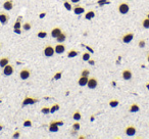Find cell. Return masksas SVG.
<instances>
[{"label": "cell", "mask_w": 149, "mask_h": 139, "mask_svg": "<svg viewBox=\"0 0 149 139\" xmlns=\"http://www.w3.org/2000/svg\"><path fill=\"white\" fill-rule=\"evenodd\" d=\"M117 10L121 14H127L130 11V5L127 2H121L117 6Z\"/></svg>", "instance_id": "6da1fadb"}, {"label": "cell", "mask_w": 149, "mask_h": 139, "mask_svg": "<svg viewBox=\"0 0 149 139\" xmlns=\"http://www.w3.org/2000/svg\"><path fill=\"white\" fill-rule=\"evenodd\" d=\"M43 53H44V55H45V56H47V57H51V56H53V55H54V53H55L54 47H53L52 45H50V44L46 45V46L44 47Z\"/></svg>", "instance_id": "7a4b0ae2"}, {"label": "cell", "mask_w": 149, "mask_h": 139, "mask_svg": "<svg viewBox=\"0 0 149 139\" xmlns=\"http://www.w3.org/2000/svg\"><path fill=\"white\" fill-rule=\"evenodd\" d=\"M13 72H14V68H13V65H12V64H6L5 67L3 68V70H2L3 75L6 76V77L11 76V75L13 74Z\"/></svg>", "instance_id": "3957f363"}, {"label": "cell", "mask_w": 149, "mask_h": 139, "mask_svg": "<svg viewBox=\"0 0 149 139\" xmlns=\"http://www.w3.org/2000/svg\"><path fill=\"white\" fill-rule=\"evenodd\" d=\"M38 101H39V99H38V98H34V97H32V96H26V97L24 98V100H22V106L30 105V104H34V103H36Z\"/></svg>", "instance_id": "277c9868"}, {"label": "cell", "mask_w": 149, "mask_h": 139, "mask_svg": "<svg viewBox=\"0 0 149 139\" xmlns=\"http://www.w3.org/2000/svg\"><path fill=\"white\" fill-rule=\"evenodd\" d=\"M87 86L89 89H95V88L98 86V80L95 78V77H91V78L88 79Z\"/></svg>", "instance_id": "5b68a950"}, {"label": "cell", "mask_w": 149, "mask_h": 139, "mask_svg": "<svg viewBox=\"0 0 149 139\" xmlns=\"http://www.w3.org/2000/svg\"><path fill=\"white\" fill-rule=\"evenodd\" d=\"M20 77L22 80H28L31 77V70L29 69H22L20 72Z\"/></svg>", "instance_id": "8992f818"}, {"label": "cell", "mask_w": 149, "mask_h": 139, "mask_svg": "<svg viewBox=\"0 0 149 139\" xmlns=\"http://www.w3.org/2000/svg\"><path fill=\"white\" fill-rule=\"evenodd\" d=\"M134 39V34L133 33H126L125 35H123V37H121V42L125 44H128L130 43L132 40Z\"/></svg>", "instance_id": "52a82bcc"}, {"label": "cell", "mask_w": 149, "mask_h": 139, "mask_svg": "<svg viewBox=\"0 0 149 139\" xmlns=\"http://www.w3.org/2000/svg\"><path fill=\"white\" fill-rule=\"evenodd\" d=\"M136 132H137V129L132 125L126 127V129H125V133L127 136H134L136 134Z\"/></svg>", "instance_id": "ba28073f"}, {"label": "cell", "mask_w": 149, "mask_h": 139, "mask_svg": "<svg viewBox=\"0 0 149 139\" xmlns=\"http://www.w3.org/2000/svg\"><path fill=\"white\" fill-rule=\"evenodd\" d=\"M9 18H10L9 14L7 12H4V11L0 12V23H1V25H6L8 23Z\"/></svg>", "instance_id": "9c48e42d"}, {"label": "cell", "mask_w": 149, "mask_h": 139, "mask_svg": "<svg viewBox=\"0 0 149 139\" xmlns=\"http://www.w3.org/2000/svg\"><path fill=\"white\" fill-rule=\"evenodd\" d=\"M66 45L62 44V43H57L55 45V47H54V50H55V53H57V54H62V53L66 51Z\"/></svg>", "instance_id": "30bf717a"}, {"label": "cell", "mask_w": 149, "mask_h": 139, "mask_svg": "<svg viewBox=\"0 0 149 139\" xmlns=\"http://www.w3.org/2000/svg\"><path fill=\"white\" fill-rule=\"evenodd\" d=\"M121 77H123V79L124 80H131L132 79V77H133V73L131 70H129V69H126L124 70L123 72H121Z\"/></svg>", "instance_id": "8fae6325"}, {"label": "cell", "mask_w": 149, "mask_h": 139, "mask_svg": "<svg viewBox=\"0 0 149 139\" xmlns=\"http://www.w3.org/2000/svg\"><path fill=\"white\" fill-rule=\"evenodd\" d=\"M72 11H74L75 14L80 15V14H83L84 12H85V8H84L83 6L79 5V4H76L74 7H72Z\"/></svg>", "instance_id": "7c38bea8"}, {"label": "cell", "mask_w": 149, "mask_h": 139, "mask_svg": "<svg viewBox=\"0 0 149 139\" xmlns=\"http://www.w3.org/2000/svg\"><path fill=\"white\" fill-rule=\"evenodd\" d=\"M3 8L7 11L11 10L13 8V1L12 0H5V1L3 2Z\"/></svg>", "instance_id": "4fadbf2b"}, {"label": "cell", "mask_w": 149, "mask_h": 139, "mask_svg": "<svg viewBox=\"0 0 149 139\" xmlns=\"http://www.w3.org/2000/svg\"><path fill=\"white\" fill-rule=\"evenodd\" d=\"M48 130L50 131V132H58V130H59V126L56 124L55 121H51V122H50V124H49Z\"/></svg>", "instance_id": "5bb4252c"}, {"label": "cell", "mask_w": 149, "mask_h": 139, "mask_svg": "<svg viewBox=\"0 0 149 139\" xmlns=\"http://www.w3.org/2000/svg\"><path fill=\"white\" fill-rule=\"evenodd\" d=\"M88 79H89V76H81L80 79L78 80V84L80 86H87V83H88Z\"/></svg>", "instance_id": "9a60e30c"}, {"label": "cell", "mask_w": 149, "mask_h": 139, "mask_svg": "<svg viewBox=\"0 0 149 139\" xmlns=\"http://www.w3.org/2000/svg\"><path fill=\"white\" fill-rule=\"evenodd\" d=\"M66 36L67 35L66 34V33H63V32H61L60 33L58 36H57L55 39H56V41H57V43H63L64 41L66 40Z\"/></svg>", "instance_id": "2e32d148"}, {"label": "cell", "mask_w": 149, "mask_h": 139, "mask_svg": "<svg viewBox=\"0 0 149 139\" xmlns=\"http://www.w3.org/2000/svg\"><path fill=\"white\" fill-rule=\"evenodd\" d=\"M61 32L62 31H61V28H60V27H55V28H53L52 31H51V36L53 38H56Z\"/></svg>", "instance_id": "e0dca14e"}, {"label": "cell", "mask_w": 149, "mask_h": 139, "mask_svg": "<svg viewBox=\"0 0 149 139\" xmlns=\"http://www.w3.org/2000/svg\"><path fill=\"white\" fill-rule=\"evenodd\" d=\"M79 53H80L79 50L71 49V50H68V52H67V57H68V58H72V57L78 56V55H79Z\"/></svg>", "instance_id": "ac0fdd59"}, {"label": "cell", "mask_w": 149, "mask_h": 139, "mask_svg": "<svg viewBox=\"0 0 149 139\" xmlns=\"http://www.w3.org/2000/svg\"><path fill=\"white\" fill-rule=\"evenodd\" d=\"M95 11L94 10H88L87 12L85 13V18L86 20H88V21H90V20H92V18H94L95 17Z\"/></svg>", "instance_id": "d6986e66"}, {"label": "cell", "mask_w": 149, "mask_h": 139, "mask_svg": "<svg viewBox=\"0 0 149 139\" xmlns=\"http://www.w3.org/2000/svg\"><path fill=\"white\" fill-rule=\"evenodd\" d=\"M139 110H140V107H139V105L137 103H133L129 107L130 113H137V111H139Z\"/></svg>", "instance_id": "ffe728a7"}, {"label": "cell", "mask_w": 149, "mask_h": 139, "mask_svg": "<svg viewBox=\"0 0 149 139\" xmlns=\"http://www.w3.org/2000/svg\"><path fill=\"white\" fill-rule=\"evenodd\" d=\"M9 64V58L8 57H6V56H4V57H1L0 58V67L1 68H4L6 64Z\"/></svg>", "instance_id": "44dd1931"}, {"label": "cell", "mask_w": 149, "mask_h": 139, "mask_svg": "<svg viewBox=\"0 0 149 139\" xmlns=\"http://www.w3.org/2000/svg\"><path fill=\"white\" fill-rule=\"evenodd\" d=\"M108 104L110 107H116L118 104H120V101L117 99H110L108 101Z\"/></svg>", "instance_id": "7402d4cb"}, {"label": "cell", "mask_w": 149, "mask_h": 139, "mask_svg": "<svg viewBox=\"0 0 149 139\" xmlns=\"http://www.w3.org/2000/svg\"><path fill=\"white\" fill-rule=\"evenodd\" d=\"M81 118H82V115H81V113H80L79 110H76L75 113L72 114V119H74L75 121H80Z\"/></svg>", "instance_id": "603a6c76"}, {"label": "cell", "mask_w": 149, "mask_h": 139, "mask_svg": "<svg viewBox=\"0 0 149 139\" xmlns=\"http://www.w3.org/2000/svg\"><path fill=\"white\" fill-rule=\"evenodd\" d=\"M60 109V105L58 103H54L53 105L50 107V114H53V113H55V111H57Z\"/></svg>", "instance_id": "cb8c5ba5"}, {"label": "cell", "mask_w": 149, "mask_h": 139, "mask_svg": "<svg viewBox=\"0 0 149 139\" xmlns=\"http://www.w3.org/2000/svg\"><path fill=\"white\" fill-rule=\"evenodd\" d=\"M141 24H142V27H143L144 29H149V18L148 17L143 18Z\"/></svg>", "instance_id": "d4e9b609"}, {"label": "cell", "mask_w": 149, "mask_h": 139, "mask_svg": "<svg viewBox=\"0 0 149 139\" xmlns=\"http://www.w3.org/2000/svg\"><path fill=\"white\" fill-rule=\"evenodd\" d=\"M22 28L24 29L25 31H30L32 28V25H31V23L30 22H26L24 25H22Z\"/></svg>", "instance_id": "484cf974"}, {"label": "cell", "mask_w": 149, "mask_h": 139, "mask_svg": "<svg viewBox=\"0 0 149 139\" xmlns=\"http://www.w3.org/2000/svg\"><path fill=\"white\" fill-rule=\"evenodd\" d=\"M91 58V54L89 52H84L83 54H82V60H84V61H88Z\"/></svg>", "instance_id": "4316f807"}, {"label": "cell", "mask_w": 149, "mask_h": 139, "mask_svg": "<svg viewBox=\"0 0 149 139\" xmlns=\"http://www.w3.org/2000/svg\"><path fill=\"white\" fill-rule=\"evenodd\" d=\"M37 36L39 38H46L48 36V33L46 31H39V32L37 33Z\"/></svg>", "instance_id": "83f0119b"}, {"label": "cell", "mask_w": 149, "mask_h": 139, "mask_svg": "<svg viewBox=\"0 0 149 139\" xmlns=\"http://www.w3.org/2000/svg\"><path fill=\"white\" fill-rule=\"evenodd\" d=\"M22 28V22H21V17L17 18L13 25V29H21Z\"/></svg>", "instance_id": "f1b7e54d"}, {"label": "cell", "mask_w": 149, "mask_h": 139, "mask_svg": "<svg viewBox=\"0 0 149 139\" xmlns=\"http://www.w3.org/2000/svg\"><path fill=\"white\" fill-rule=\"evenodd\" d=\"M110 1L109 0H97V4L99 6H104L105 4H109Z\"/></svg>", "instance_id": "f546056e"}, {"label": "cell", "mask_w": 149, "mask_h": 139, "mask_svg": "<svg viewBox=\"0 0 149 139\" xmlns=\"http://www.w3.org/2000/svg\"><path fill=\"white\" fill-rule=\"evenodd\" d=\"M41 113L44 114V115L50 114V107H48V106H43V107L41 109Z\"/></svg>", "instance_id": "4dcf8cb0"}, {"label": "cell", "mask_w": 149, "mask_h": 139, "mask_svg": "<svg viewBox=\"0 0 149 139\" xmlns=\"http://www.w3.org/2000/svg\"><path fill=\"white\" fill-rule=\"evenodd\" d=\"M63 6L64 7H66V8L67 9V10H72V6L71 5V3L70 2H68V1H66V0H64V1H63Z\"/></svg>", "instance_id": "1f68e13d"}, {"label": "cell", "mask_w": 149, "mask_h": 139, "mask_svg": "<svg viewBox=\"0 0 149 139\" xmlns=\"http://www.w3.org/2000/svg\"><path fill=\"white\" fill-rule=\"evenodd\" d=\"M61 76H62V71H59V72H57L54 76H53V79H54V80H59L60 78H61Z\"/></svg>", "instance_id": "d6a6232c"}, {"label": "cell", "mask_w": 149, "mask_h": 139, "mask_svg": "<svg viewBox=\"0 0 149 139\" xmlns=\"http://www.w3.org/2000/svg\"><path fill=\"white\" fill-rule=\"evenodd\" d=\"M145 45H146V42H145L144 39L139 40V42H138V46H139L140 48H144V47H145Z\"/></svg>", "instance_id": "836d02e7"}, {"label": "cell", "mask_w": 149, "mask_h": 139, "mask_svg": "<svg viewBox=\"0 0 149 139\" xmlns=\"http://www.w3.org/2000/svg\"><path fill=\"white\" fill-rule=\"evenodd\" d=\"M80 128H81V125H80L79 122H76V123H74V124H72V129H75V130L78 131Z\"/></svg>", "instance_id": "e575fe53"}, {"label": "cell", "mask_w": 149, "mask_h": 139, "mask_svg": "<svg viewBox=\"0 0 149 139\" xmlns=\"http://www.w3.org/2000/svg\"><path fill=\"white\" fill-rule=\"evenodd\" d=\"M24 126L25 127H32V121L31 120H26V121H24Z\"/></svg>", "instance_id": "d590c367"}, {"label": "cell", "mask_w": 149, "mask_h": 139, "mask_svg": "<svg viewBox=\"0 0 149 139\" xmlns=\"http://www.w3.org/2000/svg\"><path fill=\"white\" fill-rule=\"evenodd\" d=\"M89 74H90V72L88 70H83L81 73V76H89Z\"/></svg>", "instance_id": "8d00e7d4"}, {"label": "cell", "mask_w": 149, "mask_h": 139, "mask_svg": "<svg viewBox=\"0 0 149 139\" xmlns=\"http://www.w3.org/2000/svg\"><path fill=\"white\" fill-rule=\"evenodd\" d=\"M21 136V132L20 131H16V132L13 133V135H12V138H18Z\"/></svg>", "instance_id": "74e56055"}, {"label": "cell", "mask_w": 149, "mask_h": 139, "mask_svg": "<svg viewBox=\"0 0 149 139\" xmlns=\"http://www.w3.org/2000/svg\"><path fill=\"white\" fill-rule=\"evenodd\" d=\"M82 46H85V47L87 48V50H88V51H90L91 53H94V50H93V48H91L90 46H88V45H85V44H82Z\"/></svg>", "instance_id": "f35d334b"}, {"label": "cell", "mask_w": 149, "mask_h": 139, "mask_svg": "<svg viewBox=\"0 0 149 139\" xmlns=\"http://www.w3.org/2000/svg\"><path fill=\"white\" fill-rule=\"evenodd\" d=\"M13 32L16 34H22V30L21 29H13Z\"/></svg>", "instance_id": "ab89813d"}, {"label": "cell", "mask_w": 149, "mask_h": 139, "mask_svg": "<svg viewBox=\"0 0 149 139\" xmlns=\"http://www.w3.org/2000/svg\"><path fill=\"white\" fill-rule=\"evenodd\" d=\"M55 123H56V124L58 125V126H62V125H63V121H55Z\"/></svg>", "instance_id": "60d3db41"}, {"label": "cell", "mask_w": 149, "mask_h": 139, "mask_svg": "<svg viewBox=\"0 0 149 139\" xmlns=\"http://www.w3.org/2000/svg\"><path fill=\"white\" fill-rule=\"evenodd\" d=\"M88 63H89L90 64H92V65H93V64H95V61H94V59H89V60H88Z\"/></svg>", "instance_id": "b9f144b4"}, {"label": "cell", "mask_w": 149, "mask_h": 139, "mask_svg": "<svg viewBox=\"0 0 149 139\" xmlns=\"http://www.w3.org/2000/svg\"><path fill=\"white\" fill-rule=\"evenodd\" d=\"M81 0H71V2L72 3H79Z\"/></svg>", "instance_id": "7bdbcfd3"}, {"label": "cell", "mask_w": 149, "mask_h": 139, "mask_svg": "<svg viewBox=\"0 0 149 139\" xmlns=\"http://www.w3.org/2000/svg\"><path fill=\"white\" fill-rule=\"evenodd\" d=\"M45 14H46V13H41V14L39 15V17H45Z\"/></svg>", "instance_id": "ee69618b"}, {"label": "cell", "mask_w": 149, "mask_h": 139, "mask_svg": "<svg viewBox=\"0 0 149 139\" xmlns=\"http://www.w3.org/2000/svg\"><path fill=\"white\" fill-rule=\"evenodd\" d=\"M2 129H3V125H2V124H0V131H1Z\"/></svg>", "instance_id": "f6af8a7d"}, {"label": "cell", "mask_w": 149, "mask_h": 139, "mask_svg": "<svg viewBox=\"0 0 149 139\" xmlns=\"http://www.w3.org/2000/svg\"><path fill=\"white\" fill-rule=\"evenodd\" d=\"M146 88H147V89L149 90V83H147V84H146Z\"/></svg>", "instance_id": "bcb514c9"}, {"label": "cell", "mask_w": 149, "mask_h": 139, "mask_svg": "<svg viewBox=\"0 0 149 139\" xmlns=\"http://www.w3.org/2000/svg\"><path fill=\"white\" fill-rule=\"evenodd\" d=\"M147 60H148V63H149V53L147 54Z\"/></svg>", "instance_id": "7dc6e473"}, {"label": "cell", "mask_w": 149, "mask_h": 139, "mask_svg": "<svg viewBox=\"0 0 149 139\" xmlns=\"http://www.w3.org/2000/svg\"><path fill=\"white\" fill-rule=\"evenodd\" d=\"M1 47H2V43H0V49H1Z\"/></svg>", "instance_id": "c3c4849f"}, {"label": "cell", "mask_w": 149, "mask_h": 139, "mask_svg": "<svg viewBox=\"0 0 149 139\" xmlns=\"http://www.w3.org/2000/svg\"><path fill=\"white\" fill-rule=\"evenodd\" d=\"M148 17V18H149V13H148V14H147V17Z\"/></svg>", "instance_id": "681fc988"}, {"label": "cell", "mask_w": 149, "mask_h": 139, "mask_svg": "<svg viewBox=\"0 0 149 139\" xmlns=\"http://www.w3.org/2000/svg\"><path fill=\"white\" fill-rule=\"evenodd\" d=\"M0 103H1V100H0Z\"/></svg>", "instance_id": "f907efd6"}, {"label": "cell", "mask_w": 149, "mask_h": 139, "mask_svg": "<svg viewBox=\"0 0 149 139\" xmlns=\"http://www.w3.org/2000/svg\"><path fill=\"white\" fill-rule=\"evenodd\" d=\"M0 25H1V23H0Z\"/></svg>", "instance_id": "816d5d0a"}]
</instances>
